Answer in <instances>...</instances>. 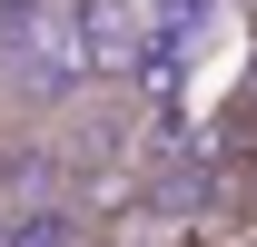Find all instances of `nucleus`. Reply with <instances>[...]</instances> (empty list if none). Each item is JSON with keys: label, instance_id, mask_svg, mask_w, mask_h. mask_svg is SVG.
I'll use <instances>...</instances> for the list:
<instances>
[{"label": "nucleus", "instance_id": "obj_4", "mask_svg": "<svg viewBox=\"0 0 257 247\" xmlns=\"http://www.w3.org/2000/svg\"><path fill=\"white\" fill-rule=\"evenodd\" d=\"M89 247H128V237H89Z\"/></svg>", "mask_w": 257, "mask_h": 247}, {"label": "nucleus", "instance_id": "obj_2", "mask_svg": "<svg viewBox=\"0 0 257 247\" xmlns=\"http://www.w3.org/2000/svg\"><path fill=\"white\" fill-rule=\"evenodd\" d=\"M0 247H89V227L69 208H50V198H20V208L0 217Z\"/></svg>", "mask_w": 257, "mask_h": 247}, {"label": "nucleus", "instance_id": "obj_1", "mask_svg": "<svg viewBox=\"0 0 257 247\" xmlns=\"http://www.w3.org/2000/svg\"><path fill=\"white\" fill-rule=\"evenodd\" d=\"M60 30H69L79 79H139V60H149V10L139 0H69Z\"/></svg>", "mask_w": 257, "mask_h": 247}, {"label": "nucleus", "instance_id": "obj_3", "mask_svg": "<svg viewBox=\"0 0 257 247\" xmlns=\"http://www.w3.org/2000/svg\"><path fill=\"white\" fill-rule=\"evenodd\" d=\"M40 10H50V0H0V30H30Z\"/></svg>", "mask_w": 257, "mask_h": 247}]
</instances>
